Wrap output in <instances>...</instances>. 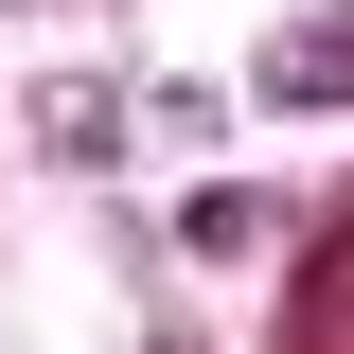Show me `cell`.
Segmentation results:
<instances>
[{"label": "cell", "instance_id": "obj_1", "mask_svg": "<svg viewBox=\"0 0 354 354\" xmlns=\"http://www.w3.org/2000/svg\"><path fill=\"white\" fill-rule=\"evenodd\" d=\"M283 354H354V195L319 213V248H301V283H283Z\"/></svg>", "mask_w": 354, "mask_h": 354}, {"label": "cell", "instance_id": "obj_2", "mask_svg": "<svg viewBox=\"0 0 354 354\" xmlns=\"http://www.w3.org/2000/svg\"><path fill=\"white\" fill-rule=\"evenodd\" d=\"M266 106H354V0H337V18H283V36H266Z\"/></svg>", "mask_w": 354, "mask_h": 354}]
</instances>
